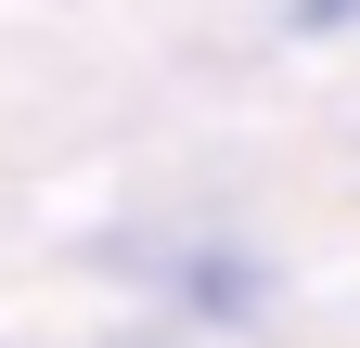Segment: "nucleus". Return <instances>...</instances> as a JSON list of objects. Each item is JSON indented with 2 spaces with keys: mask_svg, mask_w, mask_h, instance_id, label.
I'll use <instances>...</instances> for the list:
<instances>
[]
</instances>
